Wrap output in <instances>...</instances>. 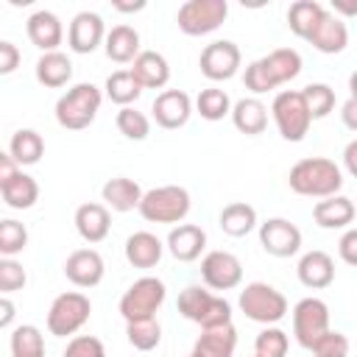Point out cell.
Wrapping results in <instances>:
<instances>
[{
    "instance_id": "6da1fadb",
    "label": "cell",
    "mask_w": 357,
    "mask_h": 357,
    "mask_svg": "<svg viewBox=\"0 0 357 357\" xmlns=\"http://www.w3.org/2000/svg\"><path fill=\"white\" fill-rule=\"evenodd\" d=\"M287 184L296 195H304V198H332L343 187V173L332 159L310 156L290 167Z\"/></svg>"
},
{
    "instance_id": "7a4b0ae2",
    "label": "cell",
    "mask_w": 357,
    "mask_h": 357,
    "mask_svg": "<svg viewBox=\"0 0 357 357\" xmlns=\"http://www.w3.org/2000/svg\"><path fill=\"white\" fill-rule=\"evenodd\" d=\"M100 89L95 84H75L56 100V123L67 131H84L95 123L100 112Z\"/></svg>"
},
{
    "instance_id": "3957f363",
    "label": "cell",
    "mask_w": 357,
    "mask_h": 357,
    "mask_svg": "<svg viewBox=\"0 0 357 357\" xmlns=\"http://www.w3.org/2000/svg\"><path fill=\"white\" fill-rule=\"evenodd\" d=\"M178 312L198 324L201 329H212V326H223V324H231V304L223 298V296H215L198 284H190L178 293V301H176Z\"/></svg>"
},
{
    "instance_id": "277c9868",
    "label": "cell",
    "mask_w": 357,
    "mask_h": 357,
    "mask_svg": "<svg viewBox=\"0 0 357 357\" xmlns=\"http://www.w3.org/2000/svg\"><path fill=\"white\" fill-rule=\"evenodd\" d=\"M271 114L273 123L279 128V137L287 142H301L312 126V114L307 109V100L301 95V89H282L276 92L273 103H271Z\"/></svg>"
},
{
    "instance_id": "5b68a950",
    "label": "cell",
    "mask_w": 357,
    "mask_h": 357,
    "mask_svg": "<svg viewBox=\"0 0 357 357\" xmlns=\"http://www.w3.org/2000/svg\"><path fill=\"white\" fill-rule=\"evenodd\" d=\"M190 192L178 184H165V187H153L142 195L139 204V215L148 223H181L190 215Z\"/></svg>"
},
{
    "instance_id": "8992f818",
    "label": "cell",
    "mask_w": 357,
    "mask_h": 357,
    "mask_svg": "<svg viewBox=\"0 0 357 357\" xmlns=\"http://www.w3.org/2000/svg\"><path fill=\"white\" fill-rule=\"evenodd\" d=\"M237 304H240V310L248 321H257V324H265V326H273L287 315V298L268 282L245 284L240 290Z\"/></svg>"
},
{
    "instance_id": "52a82bcc",
    "label": "cell",
    "mask_w": 357,
    "mask_h": 357,
    "mask_svg": "<svg viewBox=\"0 0 357 357\" xmlns=\"http://www.w3.org/2000/svg\"><path fill=\"white\" fill-rule=\"evenodd\" d=\"M165 298H167V287H165L162 279H156V276H139L120 296V315L126 318V324L153 318L156 310L165 304Z\"/></svg>"
},
{
    "instance_id": "ba28073f",
    "label": "cell",
    "mask_w": 357,
    "mask_h": 357,
    "mask_svg": "<svg viewBox=\"0 0 357 357\" xmlns=\"http://www.w3.org/2000/svg\"><path fill=\"white\" fill-rule=\"evenodd\" d=\"M89 312H92L89 298L78 290H67V293L56 296L47 310V332L56 337L75 335L89 321Z\"/></svg>"
},
{
    "instance_id": "9c48e42d",
    "label": "cell",
    "mask_w": 357,
    "mask_h": 357,
    "mask_svg": "<svg viewBox=\"0 0 357 357\" xmlns=\"http://www.w3.org/2000/svg\"><path fill=\"white\" fill-rule=\"evenodd\" d=\"M226 17H229L226 0H187L178 8L176 22H178V31L187 36H206L218 31Z\"/></svg>"
},
{
    "instance_id": "30bf717a",
    "label": "cell",
    "mask_w": 357,
    "mask_h": 357,
    "mask_svg": "<svg viewBox=\"0 0 357 357\" xmlns=\"http://www.w3.org/2000/svg\"><path fill=\"white\" fill-rule=\"evenodd\" d=\"M326 332H329V307H326V301H321L315 296L301 298L293 307V335H296L298 346L312 349Z\"/></svg>"
},
{
    "instance_id": "8fae6325",
    "label": "cell",
    "mask_w": 357,
    "mask_h": 357,
    "mask_svg": "<svg viewBox=\"0 0 357 357\" xmlns=\"http://www.w3.org/2000/svg\"><path fill=\"white\" fill-rule=\"evenodd\" d=\"M240 64H243V53H240V47L231 39L209 42L201 50V59H198V67H201V73L209 81H229V78H234Z\"/></svg>"
},
{
    "instance_id": "7c38bea8",
    "label": "cell",
    "mask_w": 357,
    "mask_h": 357,
    "mask_svg": "<svg viewBox=\"0 0 357 357\" xmlns=\"http://www.w3.org/2000/svg\"><path fill=\"white\" fill-rule=\"evenodd\" d=\"M259 245L271 257H293L301 248V229L287 218H268L265 223H259Z\"/></svg>"
},
{
    "instance_id": "4fadbf2b",
    "label": "cell",
    "mask_w": 357,
    "mask_h": 357,
    "mask_svg": "<svg viewBox=\"0 0 357 357\" xmlns=\"http://www.w3.org/2000/svg\"><path fill=\"white\" fill-rule=\"evenodd\" d=\"M201 279L212 290H231L243 282V262L231 251H209L201 259Z\"/></svg>"
},
{
    "instance_id": "5bb4252c",
    "label": "cell",
    "mask_w": 357,
    "mask_h": 357,
    "mask_svg": "<svg viewBox=\"0 0 357 357\" xmlns=\"http://www.w3.org/2000/svg\"><path fill=\"white\" fill-rule=\"evenodd\" d=\"M151 112H153L156 126L173 131V128L187 126V120L192 114V100H190V95L184 89H165V92L156 95Z\"/></svg>"
},
{
    "instance_id": "9a60e30c",
    "label": "cell",
    "mask_w": 357,
    "mask_h": 357,
    "mask_svg": "<svg viewBox=\"0 0 357 357\" xmlns=\"http://www.w3.org/2000/svg\"><path fill=\"white\" fill-rule=\"evenodd\" d=\"M100 42H106V28H103V20L100 14L95 11H78L70 22V31H67V45L73 53H92Z\"/></svg>"
},
{
    "instance_id": "2e32d148",
    "label": "cell",
    "mask_w": 357,
    "mask_h": 357,
    "mask_svg": "<svg viewBox=\"0 0 357 357\" xmlns=\"http://www.w3.org/2000/svg\"><path fill=\"white\" fill-rule=\"evenodd\" d=\"M103 273H106V265L95 248H78L64 262V276L75 287H95V284H100Z\"/></svg>"
},
{
    "instance_id": "e0dca14e",
    "label": "cell",
    "mask_w": 357,
    "mask_h": 357,
    "mask_svg": "<svg viewBox=\"0 0 357 357\" xmlns=\"http://www.w3.org/2000/svg\"><path fill=\"white\" fill-rule=\"evenodd\" d=\"M25 31H28V39L31 45H36L42 53H53L61 39H64V25L61 20L53 14V11H33L25 22Z\"/></svg>"
},
{
    "instance_id": "ac0fdd59",
    "label": "cell",
    "mask_w": 357,
    "mask_h": 357,
    "mask_svg": "<svg viewBox=\"0 0 357 357\" xmlns=\"http://www.w3.org/2000/svg\"><path fill=\"white\" fill-rule=\"evenodd\" d=\"M206 248V231L195 223H178L167 234V251L178 262H195Z\"/></svg>"
},
{
    "instance_id": "d6986e66",
    "label": "cell",
    "mask_w": 357,
    "mask_h": 357,
    "mask_svg": "<svg viewBox=\"0 0 357 357\" xmlns=\"http://www.w3.org/2000/svg\"><path fill=\"white\" fill-rule=\"evenodd\" d=\"M298 282L310 290H324L335 282V262L326 251H307L301 259H298Z\"/></svg>"
},
{
    "instance_id": "ffe728a7",
    "label": "cell",
    "mask_w": 357,
    "mask_h": 357,
    "mask_svg": "<svg viewBox=\"0 0 357 357\" xmlns=\"http://www.w3.org/2000/svg\"><path fill=\"white\" fill-rule=\"evenodd\" d=\"M318 53H326V56H335V53H343L346 45H349V28L343 22V17L326 11V17L321 20V25L312 31V36L307 39Z\"/></svg>"
},
{
    "instance_id": "44dd1931",
    "label": "cell",
    "mask_w": 357,
    "mask_h": 357,
    "mask_svg": "<svg viewBox=\"0 0 357 357\" xmlns=\"http://www.w3.org/2000/svg\"><path fill=\"white\" fill-rule=\"evenodd\" d=\"M112 229V218H109V206L106 204H81L75 209V231L81 234V240L86 243H100L109 237Z\"/></svg>"
},
{
    "instance_id": "7402d4cb",
    "label": "cell",
    "mask_w": 357,
    "mask_h": 357,
    "mask_svg": "<svg viewBox=\"0 0 357 357\" xmlns=\"http://www.w3.org/2000/svg\"><path fill=\"white\" fill-rule=\"evenodd\" d=\"M237 349V329L234 324H223V326H212V329H201L192 354L195 357H234Z\"/></svg>"
},
{
    "instance_id": "603a6c76",
    "label": "cell",
    "mask_w": 357,
    "mask_h": 357,
    "mask_svg": "<svg viewBox=\"0 0 357 357\" xmlns=\"http://www.w3.org/2000/svg\"><path fill=\"white\" fill-rule=\"evenodd\" d=\"M357 206L351 198L346 195H332V198H321L312 206V218L321 229H349V223L354 220Z\"/></svg>"
},
{
    "instance_id": "cb8c5ba5",
    "label": "cell",
    "mask_w": 357,
    "mask_h": 357,
    "mask_svg": "<svg viewBox=\"0 0 357 357\" xmlns=\"http://www.w3.org/2000/svg\"><path fill=\"white\" fill-rule=\"evenodd\" d=\"M134 73V78L142 84V89H162L170 81V64L162 53L156 50H142L134 64L128 67Z\"/></svg>"
},
{
    "instance_id": "d4e9b609",
    "label": "cell",
    "mask_w": 357,
    "mask_h": 357,
    "mask_svg": "<svg viewBox=\"0 0 357 357\" xmlns=\"http://www.w3.org/2000/svg\"><path fill=\"white\" fill-rule=\"evenodd\" d=\"M100 195H103V201H106L109 209H114V212H131V209H139L145 192H142V187L134 178L114 176V178H109L100 187Z\"/></svg>"
},
{
    "instance_id": "484cf974",
    "label": "cell",
    "mask_w": 357,
    "mask_h": 357,
    "mask_svg": "<svg viewBox=\"0 0 357 357\" xmlns=\"http://www.w3.org/2000/svg\"><path fill=\"white\" fill-rule=\"evenodd\" d=\"M162 251H165L162 240L156 234H151V231H134L126 240V259L134 268H142V271L156 268L159 259H162Z\"/></svg>"
},
{
    "instance_id": "4316f807",
    "label": "cell",
    "mask_w": 357,
    "mask_h": 357,
    "mask_svg": "<svg viewBox=\"0 0 357 357\" xmlns=\"http://www.w3.org/2000/svg\"><path fill=\"white\" fill-rule=\"evenodd\" d=\"M103 50L117 64H134V59L142 53L139 50V33H137V28H131V25H114L106 33Z\"/></svg>"
},
{
    "instance_id": "83f0119b",
    "label": "cell",
    "mask_w": 357,
    "mask_h": 357,
    "mask_svg": "<svg viewBox=\"0 0 357 357\" xmlns=\"http://www.w3.org/2000/svg\"><path fill=\"white\" fill-rule=\"evenodd\" d=\"M231 123L240 134H248V137H257L265 131L268 126V106L259 100V98H240L234 106H231Z\"/></svg>"
},
{
    "instance_id": "f1b7e54d",
    "label": "cell",
    "mask_w": 357,
    "mask_h": 357,
    "mask_svg": "<svg viewBox=\"0 0 357 357\" xmlns=\"http://www.w3.org/2000/svg\"><path fill=\"white\" fill-rule=\"evenodd\" d=\"M259 61L265 64L268 78H271L273 86H282V84L293 81V78L301 73V67H304L298 50H293V47H276V50H271L268 56H262Z\"/></svg>"
},
{
    "instance_id": "f546056e",
    "label": "cell",
    "mask_w": 357,
    "mask_h": 357,
    "mask_svg": "<svg viewBox=\"0 0 357 357\" xmlns=\"http://www.w3.org/2000/svg\"><path fill=\"white\" fill-rule=\"evenodd\" d=\"M326 17V8L318 0H296L287 8V28L298 36V39H310L312 31L321 25V20Z\"/></svg>"
},
{
    "instance_id": "4dcf8cb0",
    "label": "cell",
    "mask_w": 357,
    "mask_h": 357,
    "mask_svg": "<svg viewBox=\"0 0 357 357\" xmlns=\"http://www.w3.org/2000/svg\"><path fill=\"white\" fill-rule=\"evenodd\" d=\"M33 73H36V81H39L42 86L59 89V86H64V84L73 78V61H70L61 50L42 53L39 61H36V67H33Z\"/></svg>"
},
{
    "instance_id": "1f68e13d",
    "label": "cell",
    "mask_w": 357,
    "mask_h": 357,
    "mask_svg": "<svg viewBox=\"0 0 357 357\" xmlns=\"http://www.w3.org/2000/svg\"><path fill=\"white\" fill-rule=\"evenodd\" d=\"M218 223L229 237H245L248 231L257 229V209L245 201H231L220 209Z\"/></svg>"
},
{
    "instance_id": "d6a6232c",
    "label": "cell",
    "mask_w": 357,
    "mask_h": 357,
    "mask_svg": "<svg viewBox=\"0 0 357 357\" xmlns=\"http://www.w3.org/2000/svg\"><path fill=\"white\" fill-rule=\"evenodd\" d=\"M8 153L14 156V162L22 167V165H36L45 153V139L39 131L33 128H20L11 134V142H8Z\"/></svg>"
},
{
    "instance_id": "836d02e7",
    "label": "cell",
    "mask_w": 357,
    "mask_h": 357,
    "mask_svg": "<svg viewBox=\"0 0 357 357\" xmlns=\"http://www.w3.org/2000/svg\"><path fill=\"white\" fill-rule=\"evenodd\" d=\"M0 195H3L6 206H11V209H31L39 201V184L33 176L20 170L17 178H11L8 184L0 187Z\"/></svg>"
},
{
    "instance_id": "e575fe53",
    "label": "cell",
    "mask_w": 357,
    "mask_h": 357,
    "mask_svg": "<svg viewBox=\"0 0 357 357\" xmlns=\"http://www.w3.org/2000/svg\"><path fill=\"white\" fill-rule=\"evenodd\" d=\"M106 95L112 103H117L123 109V106H131L142 95V84L134 78L131 70H114L106 78Z\"/></svg>"
},
{
    "instance_id": "d590c367",
    "label": "cell",
    "mask_w": 357,
    "mask_h": 357,
    "mask_svg": "<svg viewBox=\"0 0 357 357\" xmlns=\"http://www.w3.org/2000/svg\"><path fill=\"white\" fill-rule=\"evenodd\" d=\"M195 112H198L204 120L215 123V120H223L226 114H231V100H229L226 89L206 86V89H201L198 98H195Z\"/></svg>"
},
{
    "instance_id": "8d00e7d4",
    "label": "cell",
    "mask_w": 357,
    "mask_h": 357,
    "mask_svg": "<svg viewBox=\"0 0 357 357\" xmlns=\"http://www.w3.org/2000/svg\"><path fill=\"white\" fill-rule=\"evenodd\" d=\"M126 337L134 349L139 351H151L162 343V326L156 318H145V321H131L126 324Z\"/></svg>"
},
{
    "instance_id": "74e56055",
    "label": "cell",
    "mask_w": 357,
    "mask_h": 357,
    "mask_svg": "<svg viewBox=\"0 0 357 357\" xmlns=\"http://www.w3.org/2000/svg\"><path fill=\"white\" fill-rule=\"evenodd\" d=\"M45 354V337L33 324H22L11 332V357H39Z\"/></svg>"
},
{
    "instance_id": "f35d334b",
    "label": "cell",
    "mask_w": 357,
    "mask_h": 357,
    "mask_svg": "<svg viewBox=\"0 0 357 357\" xmlns=\"http://www.w3.org/2000/svg\"><path fill=\"white\" fill-rule=\"evenodd\" d=\"M117 131L126 137V139H134V142H142L148 134H151V120L142 114V112H137L134 106H123L120 112H117Z\"/></svg>"
},
{
    "instance_id": "ab89813d",
    "label": "cell",
    "mask_w": 357,
    "mask_h": 357,
    "mask_svg": "<svg viewBox=\"0 0 357 357\" xmlns=\"http://www.w3.org/2000/svg\"><path fill=\"white\" fill-rule=\"evenodd\" d=\"M301 95L307 100V109H310L312 120H324L335 109V89L329 84H307L301 89Z\"/></svg>"
},
{
    "instance_id": "60d3db41",
    "label": "cell",
    "mask_w": 357,
    "mask_h": 357,
    "mask_svg": "<svg viewBox=\"0 0 357 357\" xmlns=\"http://www.w3.org/2000/svg\"><path fill=\"white\" fill-rule=\"evenodd\" d=\"M287 349H290V337L279 326H265L254 340V354L257 357H284Z\"/></svg>"
},
{
    "instance_id": "b9f144b4",
    "label": "cell",
    "mask_w": 357,
    "mask_h": 357,
    "mask_svg": "<svg viewBox=\"0 0 357 357\" xmlns=\"http://www.w3.org/2000/svg\"><path fill=\"white\" fill-rule=\"evenodd\" d=\"M25 245H28V229L14 218L0 220V254L14 257V254L25 251Z\"/></svg>"
},
{
    "instance_id": "7bdbcfd3",
    "label": "cell",
    "mask_w": 357,
    "mask_h": 357,
    "mask_svg": "<svg viewBox=\"0 0 357 357\" xmlns=\"http://www.w3.org/2000/svg\"><path fill=\"white\" fill-rule=\"evenodd\" d=\"M25 282H28L25 268H22L17 259L3 257V259H0V293L8 296V293H14V290H22Z\"/></svg>"
},
{
    "instance_id": "ee69618b",
    "label": "cell",
    "mask_w": 357,
    "mask_h": 357,
    "mask_svg": "<svg viewBox=\"0 0 357 357\" xmlns=\"http://www.w3.org/2000/svg\"><path fill=\"white\" fill-rule=\"evenodd\" d=\"M310 351H312L315 357H349V337H346L343 332L329 329Z\"/></svg>"
},
{
    "instance_id": "f6af8a7d",
    "label": "cell",
    "mask_w": 357,
    "mask_h": 357,
    "mask_svg": "<svg viewBox=\"0 0 357 357\" xmlns=\"http://www.w3.org/2000/svg\"><path fill=\"white\" fill-rule=\"evenodd\" d=\"M61 357H106V349L95 335H75Z\"/></svg>"
},
{
    "instance_id": "bcb514c9",
    "label": "cell",
    "mask_w": 357,
    "mask_h": 357,
    "mask_svg": "<svg viewBox=\"0 0 357 357\" xmlns=\"http://www.w3.org/2000/svg\"><path fill=\"white\" fill-rule=\"evenodd\" d=\"M243 81H245V89H251L254 95H262V92H271V89H276L273 84H271V78H268V70H265V64L257 59V61H251L248 67H245V75H243Z\"/></svg>"
},
{
    "instance_id": "7dc6e473",
    "label": "cell",
    "mask_w": 357,
    "mask_h": 357,
    "mask_svg": "<svg viewBox=\"0 0 357 357\" xmlns=\"http://www.w3.org/2000/svg\"><path fill=\"white\" fill-rule=\"evenodd\" d=\"M20 61H22L20 47H17L14 42L3 39V42H0V75H11V73L20 67Z\"/></svg>"
},
{
    "instance_id": "c3c4849f",
    "label": "cell",
    "mask_w": 357,
    "mask_h": 357,
    "mask_svg": "<svg viewBox=\"0 0 357 357\" xmlns=\"http://www.w3.org/2000/svg\"><path fill=\"white\" fill-rule=\"evenodd\" d=\"M337 254L346 265H354L357 268V229H346L340 243H337Z\"/></svg>"
},
{
    "instance_id": "681fc988",
    "label": "cell",
    "mask_w": 357,
    "mask_h": 357,
    "mask_svg": "<svg viewBox=\"0 0 357 357\" xmlns=\"http://www.w3.org/2000/svg\"><path fill=\"white\" fill-rule=\"evenodd\" d=\"M17 176H20V165L14 162V156L11 153H0V187L8 184Z\"/></svg>"
},
{
    "instance_id": "f907efd6",
    "label": "cell",
    "mask_w": 357,
    "mask_h": 357,
    "mask_svg": "<svg viewBox=\"0 0 357 357\" xmlns=\"http://www.w3.org/2000/svg\"><path fill=\"white\" fill-rule=\"evenodd\" d=\"M340 120L346 128L357 131V98H349L343 106H340Z\"/></svg>"
},
{
    "instance_id": "816d5d0a",
    "label": "cell",
    "mask_w": 357,
    "mask_h": 357,
    "mask_svg": "<svg viewBox=\"0 0 357 357\" xmlns=\"http://www.w3.org/2000/svg\"><path fill=\"white\" fill-rule=\"evenodd\" d=\"M343 165H346V170L357 178V139H351V142L343 148Z\"/></svg>"
},
{
    "instance_id": "f5cc1de1",
    "label": "cell",
    "mask_w": 357,
    "mask_h": 357,
    "mask_svg": "<svg viewBox=\"0 0 357 357\" xmlns=\"http://www.w3.org/2000/svg\"><path fill=\"white\" fill-rule=\"evenodd\" d=\"M14 310H17L14 301H11L8 296H3V298H0V326H3V329L11 326V321H14Z\"/></svg>"
},
{
    "instance_id": "db71d44e",
    "label": "cell",
    "mask_w": 357,
    "mask_h": 357,
    "mask_svg": "<svg viewBox=\"0 0 357 357\" xmlns=\"http://www.w3.org/2000/svg\"><path fill=\"white\" fill-rule=\"evenodd\" d=\"M332 14H343V17H357V3H346V0H332Z\"/></svg>"
},
{
    "instance_id": "11a10c76",
    "label": "cell",
    "mask_w": 357,
    "mask_h": 357,
    "mask_svg": "<svg viewBox=\"0 0 357 357\" xmlns=\"http://www.w3.org/2000/svg\"><path fill=\"white\" fill-rule=\"evenodd\" d=\"M112 6H114L117 11H142V8H145L142 0H139V3H120V0H117V3H112Z\"/></svg>"
},
{
    "instance_id": "9f6ffc18",
    "label": "cell",
    "mask_w": 357,
    "mask_h": 357,
    "mask_svg": "<svg viewBox=\"0 0 357 357\" xmlns=\"http://www.w3.org/2000/svg\"><path fill=\"white\" fill-rule=\"evenodd\" d=\"M349 89H351V98H357V70L349 75Z\"/></svg>"
},
{
    "instance_id": "6f0895ef",
    "label": "cell",
    "mask_w": 357,
    "mask_h": 357,
    "mask_svg": "<svg viewBox=\"0 0 357 357\" xmlns=\"http://www.w3.org/2000/svg\"><path fill=\"white\" fill-rule=\"evenodd\" d=\"M187 357H195V354H192V351H190V354H187Z\"/></svg>"
},
{
    "instance_id": "680465c9",
    "label": "cell",
    "mask_w": 357,
    "mask_h": 357,
    "mask_svg": "<svg viewBox=\"0 0 357 357\" xmlns=\"http://www.w3.org/2000/svg\"><path fill=\"white\" fill-rule=\"evenodd\" d=\"M39 357H45V354H39Z\"/></svg>"
},
{
    "instance_id": "91938a15",
    "label": "cell",
    "mask_w": 357,
    "mask_h": 357,
    "mask_svg": "<svg viewBox=\"0 0 357 357\" xmlns=\"http://www.w3.org/2000/svg\"><path fill=\"white\" fill-rule=\"evenodd\" d=\"M254 357H257V354H254Z\"/></svg>"
}]
</instances>
